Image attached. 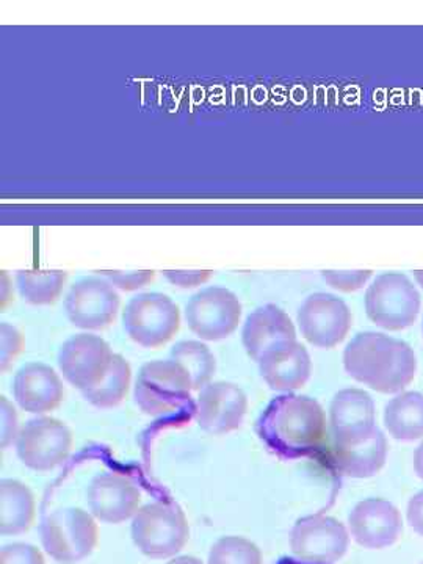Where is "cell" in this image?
I'll use <instances>...</instances> for the list:
<instances>
[{
  "label": "cell",
  "mask_w": 423,
  "mask_h": 564,
  "mask_svg": "<svg viewBox=\"0 0 423 564\" xmlns=\"http://www.w3.org/2000/svg\"><path fill=\"white\" fill-rule=\"evenodd\" d=\"M256 432L274 455L302 458L325 443L326 414L317 400L284 393L265 408L256 423Z\"/></svg>",
  "instance_id": "obj_1"
},
{
  "label": "cell",
  "mask_w": 423,
  "mask_h": 564,
  "mask_svg": "<svg viewBox=\"0 0 423 564\" xmlns=\"http://www.w3.org/2000/svg\"><path fill=\"white\" fill-rule=\"evenodd\" d=\"M415 355L403 340L383 333H361L344 351L345 372L381 393H399L414 380Z\"/></svg>",
  "instance_id": "obj_2"
},
{
  "label": "cell",
  "mask_w": 423,
  "mask_h": 564,
  "mask_svg": "<svg viewBox=\"0 0 423 564\" xmlns=\"http://www.w3.org/2000/svg\"><path fill=\"white\" fill-rule=\"evenodd\" d=\"M131 533L141 554L163 560L180 554L191 536V527L180 505L152 502L133 516Z\"/></svg>",
  "instance_id": "obj_3"
},
{
  "label": "cell",
  "mask_w": 423,
  "mask_h": 564,
  "mask_svg": "<svg viewBox=\"0 0 423 564\" xmlns=\"http://www.w3.org/2000/svg\"><path fill=\"white\" fill-rule=\"evenodd\" d=\"M192 383L187 372L173 359H155L141 366L133 399L144 414L162 417L177 413L191 402Z\"/></svg>",
  "instance_id": "obj_4"
},
{
  "label": "cell",
  "mask_w": 423,
  "mask_h": 564,
  "mask_svg": "<svg viewBox=\"0 0 423 564\" xmlns=\"http://www.w3.org/2000/svg\"><path fill=\"white\" fill-rule=\"evenodd\" d=\"M44 551L62 564H76L87 558L98 545L99 530L93 514L82 508H58L40 525Z\"/></svg>",
  "instance_id": "obj_5"
},
{
  "label": "cell",
  "mask_w": 423,
  "mask_h": 564,
  "mask_svg": "<svg viewBox=\"0 0 423 564\" xmlns=\"http://www.w3.org/2000/svg\"><path fill=\"white\" fill-rule=\"evenodd\" d=\"M370 322L388 332H403L421 313V293L403 273H381L366 292Z\"/></svg>",
  "instance_id": "obj_6"
},
{
  "label": "cell",
  "mask_w": 423,
  "mask_h": 564,
  "mask_svg": "<svg viewBox=\"0 0 423 564\" xmlns=\"http://www.w3.org/2000/svg\"><path fill=\"white\" fill-rule=\"evenodd\" d=\"M122 323L133 343L159 348L180 332L181 311L165 293H139L126 304Z\"/></svg>",
  "instance_id": "obj_7"
},
{
  "label": "cell",
  "mask_w": 423,
  "mask_h": 564,
  "mask_svg": "<svg viewBox=\"0 0 423 564\" xmlns=\"http://www.w3.org/2000/svg\"><path fill=\"white\" fill-rule=\"evenodd\" d=\"M14 447L29 469L46 473L66 462L73 448V433L65 422L41 415L21 426Z\"/></svg>",
  "instance_id": "obj_8"
},
{
  "label": "cell",
  "mask_w": 423,
  "mask_h": 564,
  "mask_svg": "<svg viewBox=\"0 0 423 564\" xmlns=\"http://www.w3.org/2000/svg\"><path fill=\"white\" fill-rule=\"evenodd\" d=\"M242 317V304L236 293L223 285L202 289L188 300L185 318L199 339L220 343L231 336Z\"/></svg>",
  "instance_id": "obj_9"
},
{
  "label": "cell",
  "mask_w": 423,
  "mask_h": 564,
  "mask_svg": "<svg viewBox=\"0 0 423 564\" xmlns=\"http://www.w3.org/2000/svg\"><path fill=\"white\" fill-rule=\"evenodd\" d=\"M292 554L303 563L334 564L348 552L350 534L339 519L315 514L300 519L289 534Z\"/></svg>",
  "instance_id": "obj_10"
},
{
  "label": "cell",
  "mask_w": 423,
  "mask_h": 564,
  "mask_svg": "<svg viewBox=\"0 0 423 564\" xmlns=\"http://www.w3.org/2000/svg\"><path fill=\"white\" fill-rule=\"evenodd\" d=\"M63 304L74 326L85 332H101L117 321L121 299L110 281L87 276L73 284Z\"/></svg>",
  "instance_id": "obj_11"
},
{
  "label": "cell",
  "mask_w": 423,
  "mask_h": 564,
  "mask_svg": "<svg viewBox=\"0 0 423 564\" xmlns=\"http://www.w3.org/2000/svg\"><path fill=\"white\" fill-rule=\"evenodd\" d=\"M351 322L350 307L333 293H313L299 310L300 332L307 343L318 348L343 344L350 333Z\"/></svg>",
  "instance_id": "obj_12"
},
{
  "label": "cell",
  "mask_w": 423,
  "mask_h": 564,
  "mask_svg": "<svg viewBox=\"0 0 423 564\" xmlns=\"http://www.w3.org/2000/svg\"><path fill=\"white\" fill-rule=\"evenodd\" d=\"M113 355L110 345L102 337L82 333L69 337L62 345L58 364L65 380L84 392L102 380Z\"/></svg>",
  "instance_id": "obj_13"
},
{
  "label": "cell",
  "mask_w": 423,
  "mask_h": 564,
  "mask_svg": "<svg viewBox=\"0 0 423 564\" xmlns=\"http://www.w3.org/2000/svg\"><path fill=\"white\" fill-rule=\"evenodd\" d=\"M247 411L248 399L242 389L229 381H217L199 391L196 421L204 432L221 436L239 429Z\"/></svg>",
  "instance_id": "obj_14"
},
{
  "label": "cell",
  "mask_w": 423,
  "mask_h": 564,
  "mask_svg": "<svg viewBox=\"0 0 423 564\" xmlns=\"http://www.w3.org/2000/svg\"><path fill=\"white\" fill-rule=\"evenodd\" d=\"M348 527L356 543L362 547L386 549L402 536L403 519L389 500L372 497L352 508Z\"/></svg>",
  "instance_id": "obj_15"
},
{
  "label": "cell",
  "mask_w": 423,
  "mask_h": 564,
  "mask_svg": "<svg viewBox=\"0 0 423 564\" xmlns=\"http://www.w3.org/2000/svg\"><path fill=\"white\" fill-rule=\"evenodd\" d=\"M372 397L362 389H343L329 406V429L334 445L367 440L378 429Z\"/></svg>",
  "instance_id": "obj_16"
},
{
  "label": "cell",
  "mask_w": 423,
  "mask_h": 564,
  "mask_svg": "<svg viewBox=\"0 0 423 564\" xmlns=\"http://www.w3.org/2000/svg\"><path fill=\"white\" fill-rule=\"evenodd\" d=\"M140 489L124 475H96L88 486V507L91 514L107 524H121L140 510Z\"/></svg>",
  "instance_id": "obj_17"
},
{
  "label": "cell",
  "mask_w": 423,
  "mask_h": 564,
  "mask_svg": "<svg viewBox=\"0 0 423 564\" xmlns=\"http://www.w3.org/2000/svg\"><path fill=\"white\" fill-rule=\"evenodd\" d=\"M242 343L248 356L259 362L262 356L274 348L296 343L295 325L276 304H263L248 315L242 329Z\"/></svg>",
  "instance_id": "obj_18"
},
{
  "label": "cell",
  "mask_w": 423,
  "mask_h": 564,
  "mask_svg": "<svg viewBox=\"0 0 423 564\" xmlns=\"http://www.w3.org/2000/svg\"><path fill=\"white\" fill-rule=\"evenodd\" d=\"M14 400L32 414H46L61 406L63 383L58 373L43 362H28L14 375Z\"/></svg>",
  "instance_id": "obj_19"
},
{
  "label": "cell",
  "mask_w": 423,
  "mask_h": 564,
  "mask_svg": "<svg viewBox=\"0 0 423 564\" xmlns=\"http://www.w3.org/2000/svg\"><path fill=\"white\" fill-rule=\"evenodd\" d=\"M259 370L273 391L292 393L302 389L310 380L313 361L304 345L291 343L262 356Z\"/></svg>",
  "instance_id": "obj_20"
},
{
  "label": "cell",
  "mask_w": 423,
  "mask_h": 564,
  "mask_svg": "<svg viewBox=\"0 0 423 564\" xmlns=\"http://www.w3.org/2000/svg\"><path fill=\"white\" fill-rule=\"evenodd\" d=\"M389 443L380 429L367 440L347 445H334V463L340 473L351 478H370L383 469Z\"/></svg>",
  "instance_id": "obj_21"
},
{
  "label": "cell",
  "mask_w": 423,
  "mask_h": 564,
  "mask_svg": "<svg viewBox=\"0 0 423 564\" xmlns=\"http://www.w3.org/2000/svg\"><path fill=\"white\" fill-rule=\"evenodd\" d=\"M35 513V496L31 488L13 478H3L0 484V532L3 536L29 532Z\"/></svg>",
  "instance_id": "obj_22"
},
{
  "label": "cell",
  "mask_w": 423,
  "mask_h": 564,
  "mask_svg": "<svg viewBox=\"0 0 423 564\" xmlns=\"http://www.w3.org/2000/svg\"><path fill=\"white\" fill-rule=\"evenodd\" d=\"M384 423L393 440L413 443L423 437V393L402 392L386 404Z\"/></svg>",
  "instance_id": "obj_23"
},
{
  "label": "cell",
  "mask_w": 423,
  "mask_h": 564,
  "mask_svg": "<svg viewBox=\"0 0 423 564\" xmlns=\"http://www.w3.org/2000/svg\"><path fill=\"white\" fill-rule=\"evenodd\" d=\"M170 359L180 364L191 378L193 391H202L210 384L217 372V359L206 344L199 340H181L174 344Z\"/></svg>",
  "instance_id": "obj_24"
},
{
  "label": "cell",
  "mask_w": 423,
  "mask_h": 564,
  "mask_svg": "<svg viewBox=\"0 0 423 564\" xmlns=\"http://www.w3.org/2000/svg\"><path fill=\"white\" fill-rule=\"evenodd\" d=\"M66 278L68 273L63 270H18L17 288L32 306H47L62 295Z\"/></svg>",
  "instance_id": "obj_25"
},
{
  "label": "cell",
  "mask_w": 423,
  "mask_h": 564,
  "mask_svg": "<svg viewBox=\"0 0 423 564\" xmlns=\"http://www.w3.org/2000/svg\"><path fill=\"white\" fill-rule=\"evenodd\" d=\"M131 364L128 362V359L115 352L109 370L104 375L102 380L82 393L93 406L115 408L128 395L129 388H131Z\"/></svg>",
  "instance_id": "obj_26"
},
{
  "label": "cell",
  "mask_w": 423,
  "mask_h": 564,
  "mask_svg": "<svg viewBox=\"0 0 423 564\" xmlns=\"http://www.w3.org/2000/svg\"><path fill=\"white\" fill-rule=\"evenodd\" d=\"M207 564H263L261 549L243 536H223L212 545Z\"/></svg>",
  "instance_id": "obj_27"
},
{
  "label": "cell",
  "mask_w": 423,
  "mask_h": 564,
  "mask_svg": "<svg viewBox=\"0 0 423 564\" xmlns=\"http://www.w3.org/2000/svg\"><path fill=\"white\" fill-rule=\"evenodd\" d=\"M372 270H325L323 278L340 292H356L372 276Z\"/></svg>",
  "instance_id": "obj_28"
},
{
  "label": "cell",
  "mask_w": 423,
  "mask_h": 564,
  "mask_svg": "<svg viewBox=\"0 0 423 564\" xmlns=\"http://www.w3.org/2000/svg\"><path fill=\"white\" fill-rule=\"evenodd\" d=\"M0 337H2V359H0L2 366L0 369L2 372H7L14 359L24 351L25 339L20 328L7 322L0 325Z\"/></svg>",
  "instance_id": "obj_29"
},
{
  "label": "cell",
  "mask_w": 423,
  "mask_h": 564,
  "mask_svg": "<svg viewBox=\"0 0 423 564\" xmlns=\"http://www.w3.org/2000/svg\"><path fill=\"white\" fill-rule=\"evenodd\" d=\"M104 274L107 281H110L115 288L124 292L139 291L144 285L151 284L154 280V270H133V272H121V270H99L96 272Z\"/></svg>",
  "instance_id": "obj_30"
},
{
  "label": "cell",
  "mask_w": 423,
  "mask_h": 564,
  "mask_svg": "<svg viewBox=\"0 0 423 564\" xmlns=\"http://www.w3.org/2000/svg\"><path fill=\"white\" fill-rule=\"evenodd\" d=\"M0 564H46L39 547L31 544L13 543L3 545Z\"/></svg>",
  "instance_id": "obj_31"
},
{
  "label": "cell",
  "mask_w": 423,
  "mask_h": 564,
  "mask_svg": "<svg viewBox=\"0 0 423 564\" xmlns=\"http://www.w3.org/2000/svg\"><path fill=\"white\" fill-rule=\"evenodd\" d=\"M0 413H2V434H0V444L2 448L10 447L17 443L18 434H20V421L14 410L13 403L6 395L0 397Z\"/></svg>",
  "instance_id": "obj_32"
},
{
  "label": "cell",
  "mask_w": 423,
  "mask_h": 564,
  "mask_svg": "<svg viewBox=\"0 0 423 564\" xmlns=\"http://www.w3.org/2000/svg\"><path fill=\"white\" fill-rule=\"evenodd\" d=\"M163 276L182 289L198 288L212 278V270H163Z\"/></svg>",
  "instance_id": "obj_33"
},
{
  "label": "cell",
  "mask_w": 423,
  "mask_h": 564,
  "mask_svg": "<svg viewBox=\"0 0 423 564\" xmlns=\"http://www.w3.org/2000/svg\"><path fill=\"white\" fill-rule=\"evenodd\" d=\"M406 514L414 532L423 536V491L415 494L413 499L410 500Z\"/></svg>",
  "instance_id": "obj_34"
},
{
  "label": "cell",
  "mask_w": 423,
  "mask_h": 564,
  "mask_svg": "<svg viewBox=\"0 0 423 564\" xmlns=\"http://www.w3.org/2000/svg\"><path fill=\"white\" fill-rule=\"evenodd\" d=\"M0 304L2 307L9 306L11 302H13V285H11V280L9 276V272L7 270H2V293H0Z\"/></svg>",
  "instance_id": "obj_35"
},
{
  "label": "cell",
  "mask_w": 423,
  "mask_h": 564,
  "mask_svg": "<svg viewBox=\"0 0 423 564\" xmlns=\"http://www.w3.org/2000/svg\"><path fill=\"white\" fill-rule=\"evenodd\" d=\"M414 470L419 478L423 480V441L414 451Z\"/></svg>",
  "instance_id": "obj_36"
},
{
  "label": "cell",
  "mask_w": 423,
  "mask_h": 564,
  "mask_svg": "<svg viewBox=\"0 0 423 564\" xmlns=\"http://www.w3.org/2000/svg\"><path fill=\"white\" fill-rule=\"evenodd\" d=\"M166 564H206L203 560L195 558V556H177V558H173L172 562Z\"/></svg>",
  "instance_id": "obj_37"
},
{
  "label": "cell",
  "mask_w": 423,
  "mask_h": 564,
  "mask_svg": "<svg viewBox=\"0 0 423 564\" xmlns=\"http://www.w3.org/2000/svg\"><path fill=\"white\" fill-rule=\"evenodd\" d=\"M414 278L415 281H417L419 284H421V288L423 289V270H415Z\"/></svg>",
  "instance_id": "obj_38"
},
{
  "label": "cell",
  "mask_w": 423,
  "mask_h": 564,
  "mask_svg": "<svg viewBox=\"0 0 423 564\" xmlns=\"http://www.w3.org/2000/svg\"><path fill=\"white\" fill-rule=\"evenodd\" d=\"M422 332H423V325H422Z\"/></svg>",
  "instance_id": "obj_39"
},
{
  "label": "cell",
  "mask_w": 423,
  "mask_h": 564,
  "mask_svg": "<svg viewBox=\"0 0 423 564\" xmlns=\"http://www.w3.org/2000/svg\"><path fill=\"white\" fill-rule=\"evenodd\" d=\"M423 564V563H422Z\"/></svg>",
  "instance_id": "obj_40"
}]
</instances>
